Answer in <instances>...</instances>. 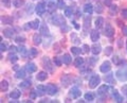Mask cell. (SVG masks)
I'll list each match as a JSON object with an SVG mask.
<instances>
[{"label":"cell","instance_id":"obj_1","mask_svg":"<svg viewBox=\"0 0 127 103\" xmlns=\"http://www.w3.org/2000/svg\"><path fill=\"white\" fill-rule=\"evenodd\" d=\"M116 76L118 78V80L120 81H126L127 80V67H125V68H122L120 70L117 71Z\"/></svg>","mask_w":127,"mask_h":103},{"label":"cell","instance_id":"obj_2","mask_svg":"<svg viewBox=\"0 0 127 103\" xmlns=\"http://www.w3.org/2000/svg\"><path fill=\"white\" fill-rule=\"evenodd\" d=\"M52 23L54 26H63V25H65L66 22L62 15H54L52 17Z\"/></svg>","mask_w":127,"mask_h":103},{"label":"cell","instance_id":"obj_3","mask_svg":"<svg viewBox=\"0 0 127 103\" xmlns=\"http://www.w3.org/2000/svg\"><path fill=\"white\" fill-rule=\"evenodd\" d=\"M101 82V78L98 76H92L89 80V87L90 88H95Z\"/></svg>","mask_w":127,"mask_h":103},{"label":"cell","instance_id":"obj_4","mask_svg":"<svg viewBox=\"0 0 127 103\" xmlns=\"http://www.w3.org/2000/svg\"><path fill=\"white\" fill-rule=\"evenodd\" d=\"M42 65H43V68L47 69V71H49V72L52 73L53 72V67H52V64H51V62L49 60V57L45 56L42 58Z\"/></svg>","mask_w":127,"mask_h":103},{"label":"cell","instance_id":"obj_5","mask_svg":"<svg viewBox=\"0 0 127 103\" xmlns=\"http://www.w3.org/2000/svg\"><path fill=\"white\" fill-rule=\"evenodd\" d=\"M104 34H105V36H107V37H112L113 34H114L113 27L111 25H109V23H107L105 29H104Z\"/></svg>","mask_w":127,"mask_h":103},{"label":"cell","instance_id":"obj_6","mask_svg":"<svg viewBox=\"0 0 127 103\" xmlns=\"http://www.w3.org/2000/svg\"><path fill=\"white\" fill-rule=\"evenodd\" d=\"M57 87L55 86L54 84H52V83H50V84L47 85V93L50 95V96H53V95H55L57 93Z\"/></svg>","mask_w":127,"mask_h":103},{"label":"cell","instance_id":"obj_7","mask_svg":"<svg viewBox=\"0 0 127 103\" xmlns=\"http://www.w3.org/2000/svg\"><path fill=\"white\" fill-rule=\"evenodd\" d=\"M69 95L72 99H76V98H78L79 96H81V90H79L77 87H72V88L70 89Z\"/></svg>","mask_w":127,"mask_h":103},{"label":"cell","instance_id":"obj_8","mask_svg":"<svg viewBox=\"0 0 127 103\" xmlns=\"http://www.w3.org/2000/svg\"><path fill=\"white\" fill-rule=\"evenodd\" d=\"M110 69H111V65H110V62H108V61H105V62L101 65V67H100L101 72H103V73L108 72Z\"/></svg>","mask_w":127,"mask_h":103},{"label":"cell","instance_id":"obj_9","mask_svg":"<svg viewBox=\"0 0 127 103\" xmlns=\"http://www.w3.org/2000/svg\"><path fill=\"white\" fill-rule=\"evenodd\" d=\"M35 11H36V13L38 15H42L46 12V4L43 2L38 3V4L36 5V9H35Z\"/></svg>","mask_w":127,"mask_h":103},{"label":"cell","instance_id":"obj_10","mask_svg":"<svg viewBox=\"0 0 127 103\" xmlns=\"http://www.w3.org/2000/svg\"><path fill=\"white\" fill-rule=\"evenodd\" d=\"M26 69H27V71L29 73H33V72L36 71L37 67H36V65H35L34 63H28V64L26 65Z\"/></svg>","mask_w":127,"mask_h":103},{"label":"cell","instance_id":"obj_11","mask_svg":"<svg viewBox=\"0 0 127 103\" xmlns=\"http://www.w3.org/2000/svg\"><path fill=\"white\" fill-rule=\"evenodd\" d=\"M108 89H109L108 85H102L100 88L97 89V95L98 96H106V93L108 92Z\"/></svg>","mask_w":127,"mask_h":103},{"label":"cell","instance_id":"obj_12","mask_svg":"<svg viewBox=\"0 0 127 103\" xmlns=\"http://www.w3.org/2000/svg\"><path fill=\"white\" fill-rule=\"evenodd\" d=\"M14 30L12 29V28H6V29L3 30V34H4V36L6 38H12L14 36Z\"/></svg>","mask_w":127,"mask_h":103},{"label":"cell","instance_id":"obj_13","mask_svg":"<svg viewBox=\"0 0 127 103\" xmlns=\"http://www.w3.org/2000/svg\"><path fill=\"white\" fill-rule=\"evenodd\" d=\"M90 21H91V18L90 16H86L84 18V32L87 33L90 28Z\"/></svg>","mask_w":127,"mask_h":103},{"label":"cell","instance_id":"obj_14","mask_svg":"<svg viewBox=\"0 0 127 103\" xmlns=\"http://www.w3.org/2000/svg\"><path fill=\"white\" fill-rule=\"evenodd\" d=\"M90 37L92 42H97V39L100 38V33H98L97 30H91L90 33Z\"/></svg>","mask_w":127,"mask_h":103},{"label":"cell","instance_id":"obj_15","mask_svg":"<svg viewBox=\"0 0 127 103\" xmlns=\"http://www.w3.org/2000/svg\"><path fill=\"white\" fill-rule=\"evenodd\" d=\"M101 50H102V47L100 44H93V46L91 47V52L93 54H98L101 52Z\"/></svg>","mask_w":127,"mask_h":103},{"label":"cell","instance_id":"obj_16","mask_svg":"<svg viewBox=\"0 0 127 103\" xmlns=\"http://www.w3.org/2000/svg\"><path fill=\"white\" fill-rule=\"evenodd\" d=\"M20 95H21V93L19 92L18 89H14V90H12V92L10 93V98L14 99V100H17V99L20 97Z\"/></svg>","mask_w":127,"mask_h":103},{"label":"cell","instance_id":"obj_17","mask_svg":"<svg viewBox=\"0 0 127 103\" xmlns=\"http://www.w3.org/2000/svg\"><path fill=\"white\" fill-rule=\"evenodd\" d=\"M36 92H37V95L38 96H43L45 93L47 92V87L43 86V85H38L36 87Z\"/></svg>","mask_w":127,"mask_h":103},{"label":"cell","instance_id":"obj_18","mask_svg":"<svg viewBox=\"0 0 127 103\" xmlns=\"http://www.w3.org/2000/svg\"><path fill=\"white\" fill-rule=\"evenodd\" d=\"M37 80L38 81H45V80H47V78H48V73L47 72H45V71H40V72H38V74H37Z\"/></svg>","mask_w":127,"mask_h":103},{"label":"cell","instance_id":"obj_19","mask_svg":"<svg viewBox=\"0 0 127 103\" xmlns=\"http://www.w3.org/2000/svg\"><path fill=\"white\" fill-rule=\"evenodd\" d=\"M26 70L27 69H18L17 71H16V78L17 79H23L26 77Z\"/></svg>","mask_w":127,"mask_h":103},{"label":"cell","instance_id":"obj_20","mask_svg":"<svg viewBox=\"0 0 127 103\" xmlns=\"http://www.w3.org/2000/svg\"><path fill=\"white\" fill-rule=\"evenodd\" d=\"M84 12L87 14H92V12H93V5L92 4H90V3H87V4L84 5Z\"/></svg>","mask_w":127,"mask_h":103},{"label":"cell","instance_id":"obj_21","mask_svg":"<svg viewBox=\"0 0 127 103\" xmlns=\"http://www.w3.org/2000/svg\"><path fill=\"white\" fill-rule=\"evenodd\" d=\"M112 96H113V98H114V99H116V101H117V102H119V103H120V102H123V97H122V96H120V94H119L118 90H116V89L113 90Z\"/></svg>","mask_w":127,"mask_h":103},{"label":"cell","instance_id":"obj_22","mask_svg":"<svg viewBox=\"0 0 127 103\" xmlns=\"http://www.w3.org/2000/svg\"><path fill=\"white\" fill-rule=\"evenodd\" d=\"M39 30H40V33L42 35H45V36H48V35H49V29H48L47 25H45V23L40 26V29Z\"/></svg>","mask_w":127,"mask_h":103},{"label":"cell","instance_id":"obj_23","mask_svg":"<svg viewBox=\"0 0 127 103\" xmlns=\"http://www.w3.org/2000/svg\"><path fill=\"white\" fill-rule=\"evenodd\" d=\"M33 42H34L35 45H40L41 44V36L38 33H35L33 35Z\"/></svg>","mask_w":127,"mask_h":103},{"label":"cell","instance_id":"obj_24","mask_svg":"<svg viewBox=\"0 0 127 103\" xmlns=\"http://www.w3.org/2000/svg\"><path fill=\"white\" fill-rule=\"evenodd\" d=\"M47 9H48V11H49L50 13H53V12H55V9H56V6H55V3L52 2V1L48 2L47 3Z\"/></svg>","mask_w":127,"mask_h":103},{"label":"cell","instance_id":"obj_25","mask_svg":"<svg viewBox=\"0 0 127 103\" xmlns=\"http://www.w3.org/2000/svg\"><path fill=\"white\" fill-rule=\"evenodd\" d=\"M104 25V18L103 17H98L96 20H95V27H96V29H101Z\"/></svg>","mask_w":127,"mask_h":103},{"label":"cell","instance_id":"obj_26","mask_svg":"<svg viewBox=\"0 0 127 103\" xmlns=\"http://www.w3.org/2000/svg\"><path fill=\"white\" fill-rule=\"evenodd\" d=\"M63 62H64V64H66V65H69L71 61H72V58H71L70 56V54H64V56H63Z\"/></svg>","mask_w":127,"mask_h":103},{"label":"cell","instance_id":"obj_27","mask_svg":"<svg viewBox=\"0 0 127 103\" xmlns=\"http://www.w3.org/2000/svg\"><path fill=\"white\" fill-rule=\"evenodd\" d=\"M62 82H63V85L65 87L68 86L70 84V78H69V76H64L62 78Z\"/></svg>","mask_w":127,"mask_h":103},{"label":"cell","instance_id":"obj_28","mask_svg":"<svg viewBox=\"0 0 127 103\" xmlns=\"http://www.w3.org/2000/svg\"><path fill=\"white\" fill-rule=\"evenodd\" d=\"M83 64H84V58L83 57H76L74 61V65L76 67H81Z\"/></svg>","mask_w":127,"mask_h":103},{"label":"cell","instance_id":"obj_29","mask_svg":"<svg viewBox=\"0 0 127 103\" xmlns=\"http://www.w3.org/2000/svg\"><path fill=\"white\" fill-rule=\"evenodd\" d=\"M2 22L3 23H6V25H11L12 22H13V18L10 17V16H4V17H2Z\"/></svg>","mask_w":127,"mask_h":103},{"label":"cell","instance_id":"obj_30","mask_svg":"<svg viewBox=\"0 0 127 103\" xmlns=\"http://www.w3.org/2000/svg\"><path fill=\"white\" fill-rule=\"evenodd\" d=\"M30 86H31V80L21 82L20 84H19V87H20V88H28V87H30Z\"/></svg>","mask_w":127,"mask_h":103},{"label":"cell","instance_id":"obj_31","mask_svg":"<svg viewBox=\"0 0 127 103\" xmlns=\"http://www.w3.org/2000/svg\"><path fill=\"white\" fill-rule=\"evenodd\" d=\"M105 82L106 83H113V73H108L105 76Z\"/></svg>","mask_w":127,"mask_h":103},{"label":"cell","instance_id":"obj_32","mask_svg":"<svg viewBox=\"0 0 127 103\" xmlns=\"http://www.w3.org/2000/svg\"><path fill=\"white\" fill-rule=\"evenodd\" d=\"M0 88H1L2 92H5V90L9 88V84H7V82L6 81H1V84H0Z\"/></svg>","mask_w":127,"mask_h":103},{"label":"cell","instance_id":"obj_33","mask_svg":"<svg viewBox=\"0 0 127 103\" xmlns=\"http://www.w3.org/2000/svg\"><path fill=\"white\" fill-rule=\"evenodd\" d=\"M112 62H113L116 65H121L122 63H123V60H122V58L119 57L118 55H114L113 58H112Z\"/></svg>","mask_w":127,"mask_h":103},{"label":"cell","instance_id":"obj_34","mask_svg":"<svg viewBox=\"0 0 127 103\" xmlns=\"http://www.w3.org/2000/svg\"><path fill=\"white\" fill-rule=\"evenodd\" d=\"M39 23H40V22H39L38 19H35V20H33V21L31 22V25H32V29H34V30L38 29V27L40 26V25H39Z\"/></svg>","mask_w":127,"mask_h":103},{"label":"cell","instance_id":"obj_35","mask_svg":"<svg viewBox=\"0 0 127 103\" xmlns=\"http://www.w3.org/2000/svg\"><path fill=\"white\" fill-rule=\"evenodd\" d=\"M37 54H38V51L35 49V48H31V49H30V51H29V55H30L31 57H35Z\"/></svg>","mask_w":127,"mask_h":103},{"label":"cell","instance_id":"obj_36","mask_svg":"<svg viewBox=\"0 0 127 103\" xmlns=\"http://www.w3.org/2000/svg\"><path fill=\"white\" fill-rule=\"evenodd\" d=\"M23 4V0H13V5L15 7H20Z\"/></svg>","mask_w":127,"mask_h":103},{"label":"cell","instance_id":"obj_37","mask_svg":"<svg viewBox=\"0 0 127 103\" xmlns=\"http://www.w3.org/2000/svg\"><path fill=\"white\" fill-rule=\"evenodd\" d=\"M9 58H10V61L12 63H16V62H17V60H18V56H17V55H15L14 53H10L9 54Z\"/></svg>","mask_w":127,"mask_h":103},{"label":"cell","instance_id":"obj_38","mask_svg":"<svg viewBox=\"0 0 127 103\" xmlns=\"http://www.w3.org/2000/svg\"><path fill=\"white\" fill-rule=\"evenodd\" d=\"M65 16H67V17L72 16V7H66L65 9Z\"/></svg>","mask_w":127,"mask_h":103},{"label":"cell","instance_id":"obj_39","mask_svg":"<svg viewBox=\"0 0 127 103\" xmlns=\"http://www.w3.org/2000/svg\"><path fill=\"white\" fill-rule=\"evenodd\" d=\"M85 99H86L87 101H92L93 99H94V95L92 93H87L85 95Z\"/></svg>","mask_w":127,"mask_h":103},{"label":"cell","instance_id":"obj_40","mask_svg":"<svg viewBox=\"0 0 127 103\" xmlns=\"http://www.w3.org/2000/svg\"><path fill=\"white\" fill-rule=\"evenodd\" d=\"M71 52H72L74 55H78L81 53V49L77 48V47H72V48H71Z\"/></svg>","mask_w":127,"mask_h":103},{"label":"cell","instance_id":"obj_41","mask_svg":"<svg viewBox=\"0 0 127 103\" xmlns=\"http://www.w3.org/2000/svg\"><path fill=\"white\" fill-rule=\"evenodd\" d=\"M37 96H38V95H37V92H36V90H31V93H30V99L34 100V99H36Z\"/></svg>","mask_w":127,"mask_h":103},{"label":"cell","instance_id":"obj_42","mask_svg":"<svg viewBox=\"0 0 127 103\" xmlns=\"http://www.w3.org/2000/svg\"><path fill=\"white\" fill-rule=\"evenodd\" d=\"M95 12H96V13H98V14L103 13V7H102V5H101V3H97V4H96V7H95Z\"/></svg>","mask_w":127,"mask_h":103},{"label":"cell","instance_id":"obj_43","mask_svg":"<svg viewBox=\"0 0 127 103\" xmlns=\"http://www.w3.org/2000/svg\"><path fill=\"white\" fill-rule=\"evenodd\" d=\"M18 51L20 52L22 55H27V49H26V47H23V46H20L18 48Z\"/></svg>","mask_w":127,"mask_h":103},{"label":"cell","instance_id":"obj_44","mask_svg":"<svg viewBox=\"0 0 127 103\" xmlns=\"http://www.w3.org/2000/svg\"><path fill=\"white\" fill-rule=\"evenodd\" d=\"M25 41H26L25 36H21V35H19V36H17L15 38V42H17V43H23Z\"/></svg>","mask_w":127,"mask_h":103},{"label":"cell","instance_id":"obj_45","mask_svg":"<svg viewBox=\"0 0 127 103\" xmlns=\"http://www.w3.org/2000/svg\"><path fill=\"white\" fill-rule=\"evenodd\" d=\"M54 63L56 66H62V63H63V60H61L59 57H54Z\"/></svg>","mask_w":127,"mask_h":103},{"label":"cell","instance_id":"obj_46","mask_svg":"<svg viewBox=\"0 0 127 103\" xmlns=\"http://www.w3.org/2000/svg\"><path fill=\"white\" fill-rule=\"evenodd\" d=\"M111 53H112V47H106V49H105V54L106 55H110Z\"/></svg>","mask_w":127,"mask_h":103},{"label":"cell","instance_id":"obj_47","mask_svg":"<svg viewBox=\"0 0 127 103\" xmlns=\"http://www.w3.org/2000/svg\"><path fill=\"white\" fill-rule=\"evenodd\" d=\"M57 7L58 9H64V7H65V2H64V0H58Z\"/></svg>","mask_w":127,"mask_h":103},{"label":"cell","instance_id":"obj_48","mask_svg":"<svg viewBox=\"0 0 127 103\" xmlns=\"http://www.w3.org/2000/svg\"><path fill=\"white\" fill-rule=\"evenodd\" d=\"M6 49H7V47H6L5 44H3V43L0 44V50H1V52H3V51H6Z\"/></svg>","mask_w":127,"mask_h":103},{"label":"cell","instance_id":"obj_49","mask_svg":"<svg viewBox=\"0 0 127 103\" xmlns=\"http://www.w3.org/2000/svg\"><path fill=\"white\" fill-rule=\"evenodd\" d=\"M83 50H84V52H85V53H88V52H89V50H90L89 46H88V45H84V46H83Z\"/></svg>","mask_w":127,"mask_h":103},{"label":"cell","instance_id":"obj_50","mask_svg":"<svg viewBox=\"0 0 127 103\" xmlns=\"http://www.w3.org/2000/svg\"><path fill=\"white\" fill-rule=\"evenodd\" d=\"M10 1H11V0H2V3H3V4H4L6 7H9V6L11 5Z\"/></svg>","mask_w":127,"mask_h":103},{"label":"cell","instance_id":"obj_51","mask_svg":"<svg viewBox=\"0 0 127 103\" xmlns=\"http://www.w3.org/2000/svg\"><path fill=\"white\" fill-rule=\"evenodd\" d=\"M16 51H17V48H16L15 46H11L10 47V53H15Z\"/></svg>","mask_w":127,"mask_h":103},{"label":"cell","instance_id":"obj_52","mask_svg":"<svg viewBox=\"0 0 127 103\" xmlns=\"http://www.w3.org/2000/svg\"><path fill=\"white\" fill-rule=\"evenodd\" d=\"M110 11H111V13H113V12L116 13V12H117V5H112V4H111L110 5Z\"/></svg>","mask_w":127,"mask_h":103},{"label":"cell","instance_id":"obj_53","mask_svg":"<svg viewBox=\"0 0 127 103\" xmlns=\"http://www.w3.org/2000/svg\"><path fill=\"white\" fill-rule=\"evenodd\" d=\"M122 32H123V34H124L125 36H127V27L126 26H124L122 28Z\"/></svg>","mask_w":127,"mask_h":103},{"label":"cell","instance_id":"obj_54","mask_svg":"<svg viewBox=\"0 0 127 103\" xmlns=\"http://www.w3.org/2000/svg\"><path fill=\"white\" fill-rule=\"evenodd\" d=\"M121 14H122V16L124 17V18H127V10H126V9H125V10H123Z\"/></svg>","mask_w":127,"mask_h":103},{"label":"cell","instance_id":"obj_55","mask_svg":"<svg viewBox=\"0 0 127 103\" xmlns=\"http://www.w3.org/2000/svg\"><path fill=\"white\" fill-rule=\"evenodd\" d=\"M97 60V58H95V57H90L89 58V61L91 62V64H92V65H94V63H95V61H96Z\"/></svg>","mask_w":127,"mask_h":103},{"label":"cell","instance_id":"obj_56","mask_svg":"<svg viewBox=\"0 0 127 103\" xmlns=\"http://www.w3.org/2000/svg\"><path fill=\"white\" fill-rule=\"evenodd\" d=\"M104 2H105V4L107 6H110L111 5V0H104Z\"/></svg>","mask_w":127,"mask_h":103},{"label":"cell","instance_id":"obj_57","mask_svg":"<svg viewBox=\"0 0 127 103\" xmlns=\"http://www.w3.org/2000/svg\"><path fill=\"white\" fill-rule=\"evenodd\" d=\"M72 23H73V25H74V27H75V29H76V30H79V26H78V23H76V22H75V21H72Z\"/></svg>","mask_w":127,"mask_h":103},{"label":"cell","instance_id":"obj_58","mask_svg":"<svg viewBox=\"0 0 127 103\" xmlns=\"http://www.w3.org/2000/svg\"><path fill=\"white\" fill-rule=\"evenodd\" d=\"M123 93H124L125 95H127V85H125V86H123Z\"/></svg>","mask_w":127,"mask_h":103},{"label":"cell","instance_id":"obj_59","mask_svg":"<svg viewBox=\"0 0 127 103\" xmlns=\"http://www.w3.org/2000/svg\"><path fill=\"white\" fill-rule=\"evenodd\" d=\"M18 68H19V66H18V65H15V66L13 67V69H14V70H18Z\"/></svg>","mask_w":127,"mask_h":103},{"label":"cell","instance_id":"obj_60","mask_svg":"<svg viewBox=\"0 0 127 103\" xmlns=\"http://www.w3.org/2000/svg\"><path fill=\"white\" fill-rule=\"evenodd\" d=\"M126 48H127V42H126Z\"/></svg>","mask_w":127,"mask_h":103}]
</instances>
